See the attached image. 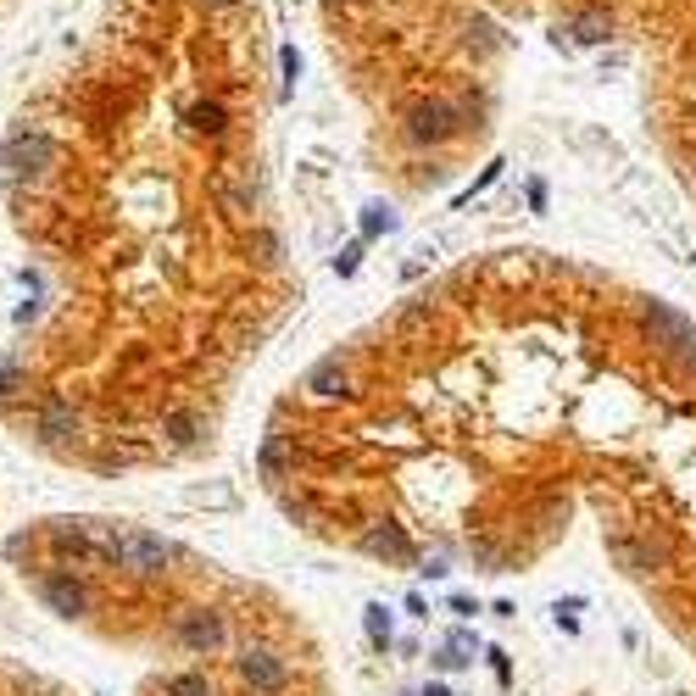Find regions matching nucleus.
Segmentation results:
<instances>
[{
	"mask_svg": "<svg viewBox=\"0 0 696 696\" xmlns=\"http://www.w3.org/2000/svg\"><path fill=\"white\" fill-rule=\"evenodd\" d=\"M6 167H12L17 179H45L51 167H56V140L39 134V129H17L6 140Z\"/></svg>",
	"mask_w": 696,
	"mask_h": 696,
	"instance_id": "f03ea898",
	"label": "nucleus"
},
{
	"mask_svg": "<svg viewBox=\"0 0 696 696\" xmlns=\"http://www.w3.org/2000/svg\"><path fill=\"white\" fill-rule=\"evenodd\" d=\"M179 641H184L189 652H218V646L228 641V629H223V619H218V613L196 607V613H184V619H179Z\"/></svg>",
	"mask_w": 696,
	"mask_h": 696,
	"instance_id": "20e7f679",
	"label": "nucleus"
},
{
	"mask_svg": "<svg viewBox=\"0 0 696 696\" xmlns=\"http://www.w3.org/2000/svg\"><path fill=\"white\" fill-rule=\"evenodd\" d=\"M39 596H45V607L61 613V619H78L84 607H90V590H84L73 574H51L45 585H39Z\"/></svg>",
	"mask_w": 696,
	"mask_h": 696,
	"instance_id": "39448f33",
	"label": "nucleus"
},
{
	"mask_svg": "<svg viewBox=\"0 0 696 696\" xmlns=\"http://www.w3.org/2000/svg\"><path fill=\"white\" fill-rule=\"evenodd\" d=\"M167 696H218V691H212V680H206L201 668H184V674L167 680Z\"/></svg>",
	"mask_w": 696,
	"mask_h": 696,
	"instance_id": "6e6552de",
	"label": "nucleus"
},
{
	"mask_svg": "<svg viewBox=\"0 0 696 696\" xmlns=\"http://www.w3.org/2000/svg\"><path fill=\"white\" fill-rule=\"evenodd\" d=\"M212 6H223V0H212Z\"/></svg>",
	"mask_w": 696,
	"mask_h": 696,
	"instance_id": "9d476101",
	"label": "nucleus"
},
{
	"mask_svg": "<svg viewBox=\"0 0 696 696\" xmlns=\"http://www.w3.org/2000/svg\"><path fill=\"white\" fill-rule=\"evenodd\" d=\"M368 636H373L379 646L390 641V619H385V607H368Z\"/></svg>",
	"mask_w": 696,
	"mask_h": 696,
	"instance_id": "1a4fd4ad",
	"label": "nucleus"
},
{
	"mask_svg": "<svg viewBox=\"0 0 696 696\" xmlns=\"http://www.w3.org/2000/svg\"><path fill=\"white\" fill-rule=\"evenodd\" d=\"M462 123H468V112L452 107V100H424V107H412V117H407V134L412 140H446V134L462 129Z\"/></svg>",
	"mask_w": 696,
	"mask_h": 696,
	"instance_id": "7ed1b4c3",
	"label": "nucleus"
},
{
	"mask_svg": "<svg viewBox=\"0 0 696 696\" xmlns=\"http://www.w3.org/2000/svg\"><path fill=\"white\" fill-rule=\"evenodd\" d=\"M184 129L201 134V140H223L228 134V112L218 107V100H196V107L184 112Z\"/></svg>",
	"mask_w": 696,
	"mask_h": 696,
	"instance_id": "423d86ee",
	"label": "nucleus"
},
{
	"mask_svg": "<svg viewBox=\"0 0 696 696\" xmlns=\"http://www.w3.org/2000/svg\"><path fill=\"white\" fill-rule=\"evenodd\" d=\"M39 435H45L51 446H56V440H68V435H78V412L68 402H51L45 412H39Z\"/></svg>",
	"mask_w": 696,
	"mask_h": 696,
	"instance_id": "0eeeda50",
	"label": "nucleus"
},
{
	"mask_svg": "<svg viewBox=\"0 0 696 696\" xmlns=\"http://www.w3.org/2000/svg\"><path fill=\"white\" fill-rule=\"evenodd\" d=\"M112 563L129 568V574H140V580H151V574H162V568L173 563V546H167L162 535H151V530H117Z\"/></svg>",
	"mask_w": 696,
	"mask_h": 696,
	"instance_id": "f257e3e1",
	"label": "nucleus"
}]
</instances>
